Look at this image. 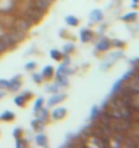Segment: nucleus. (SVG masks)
<instances>
[{"label": "nucleus", "instance_id": "25", "mask_svg": "<svg viewBox=\"0 0 139 148\" xmlns=\"http://www.w3.org/2000/svg\"><path fill=\"white\" fill-rule=\"evenodd\" d=\"M111 46H115V47H124V42L119 40V39H115L111 42Z\"/></svg>", "mask_w": 139, "mask_h": 148}, {"label": "nucleus", "instance_id": "11", "mask_svg": "<svg viewBox=\"0 0 139 148\" xmlns=\"http://www.w3.org/2000/svg\"><path fill=\"white\" fill-rule=\"evenodd\" d=\"M35 113H37V119H38V120H41L42 123H47V120H49V116H50V114H49V112H47L46 108H43V106H42L38 112H35Z\"/></svg>", "mask_w": 139, "mask_h": 148}, {"label": "nucleus", "instance_id": "18", "mask_svg": "<svg viewBox=\"0 0 139 148\" xmlns=\"http://www.w3.org/2000/svg\"><path fill=\"white\" fill-rule=\"evenodd\" d=\"M99 112H100V108H99L97 105H93L92 109H91V117H89L92 123H93V121H96L97 116H99Z\"/></svg>", "mask_w": 139, "mask_h": 148}, {"label": "nucleus", "instance_id": "5", "mask_svg": "<svg viewBox=\"0 0 139 148\" xmlns=\"http://www.w3.org/2000/svg\"><path fill=\"white\" fill-rule=\"evenodd\" d=\"M96 121H99V123H101V124H111V121H112V117L109 116V113L107 112V110H100L99 112V116H97Z\"/></svg>", "mask_w": 139, "mask_h": 148}, {"label": "nucleus", "instance_id": "28", "mask_svg": "<svg viewBox=\"0 0 139 148\" xmlns=\"http://www.w3.org/2000/svg\"><path fill=\"white\" fill-rule=\"evenodd\" d=\"M58 88H59V86H58L57 84H54V85L47 86V90H49V92H51V93H55V92L58 90Z\"/></svg>", "mask_w": 139, "mask_h": 148}, {"label": "nucleus", "instance_id": "7", "mask_svg": "<svg viewBox=\"0 0 139 148\" xmlns=\"http://www.w3.org/2000/svg\"><path fill=\"white\" fill-rule=\"evenodd\" d=\"M51 119L53 120H61V119H64V117L66 116V109L65 108H62V106H59V108H55L53 112H51Z\"/></svg>", "mask_w": 139, "mask_h": 148}, {"label": "nucleus", "instance_id": "6", "mask_svg": "<svg viewBox=\"0 0 139 148\" xmlns=\"http://www.w3.org/2000/svg\"><path fill=\"white\" fill-rule=\"evenodd\" d=\"M65 94L64 93H54L53 96H51L50 98H49V101H47V106H53V105H57L58 102H61L62 100H65Z\"/></svg>", "mask_w": 139, "mask_h": 148}, {"label": "nucleus", "instance_id": "20", "mask_svg": "<svg viewBox=\"0 0 139 148\" xmlns=\"http://www.w3.org/2000/svg\"><path fill=\"white\" fill-rule=\"evenodd\" d=\"M65 22L69 24V26H77V24H78V19L76 18V16H73V15H68V16H66Z\"/></svg>", "mask_w": 139, "mask_h": 148}, {"label": "nucleus", "instance_id": "9", "mask_svg": "<svg viewBox=\"0 0 139 148\" xmlns=\"http://www.w3.org/2000/svg\"><path fill=\"white\" fill-rule=\"evenodd\" d=\"M19 88H20V77L19 75H16V77H14L12 79L8 81L7 89H10L11 92H16V90H19Z\"/></svg>", "mask_w": 139, "mask_h": 148}, {"label": "nucleus", "instance_id": "15", "mask_svg": "<svg viewBox=\"0 0 139 148\" xmlns=\"http://www.w3.org/2000/svg\"><path fill=\"white\" fill-rule=\"evenodd\" d=\"M54 74V69L53 66H45L42 70V77L43 78H51Z\"/></svg>", "mask_w": 139, "mask_h": 148}, {"label": "nucleus", "instance_id": "24", "mask_svg": "<svg viewBox=\"0 0 139 148\" xmlns=\"http://www.w3.org/2000/svg\"><path fill=\"white\" fill-rule=\"evenodd\" d=\"M27 144H28V141L23 140L22 137H18V139H16V148H24V147H27Z\"/></svg>", "mask_w": 139, "mask_h": 148}, {"label": "nucleus", "instance_id": "30", "mask_svg": "<svg viewBox=\"0 0 139 148\" xmlns=\"http://www.w3.org/2000/svg\"><path fill=\"white\" fill-rule=\"evenodd\" d=\"M22 94H23V96H24L26 98H27V100H28V98L33 97V94H31V92H28V90H26V92H24V93H22Z\"/></svg>", "mask_w": 139, "mask_h": 148}, {"label": "nucleus", "instance_id": "10", "mask_svg": "<svg viewBox=\"0 0 139 148\" xmlns=\"http://www.w3.org/2000/svg\"><path fill=\"white\" fill-rule=\"evenodd\" d=\"M111 47V42L107 38H103L99 40V43L96 45V50L97 51H107Z\"/></svg>", "mask_w": 139, "mask_h": 148}, {"label": "nucleus", "instance_id": "29", "mask_svg": "<svg viewBox=\"0 0 139 148\" xmlns=\"http://www.w3.org/2000/svg\"><path fill=\"white\" fill-rule=\"evenodd\" d=\"M35 66H37V63L35 62H28V63H26V69H27V70H33V69H35Z\"/></svg>", "mask_w": 139, "mask_h": 148}, {"label": "nucleus", "instance_id": "12", "mask_svg": "<svg viewBox=\"0 0 139 148\" xmlns=\"http://www.w3.org/2000/svg\"><path fill=\"white\" fill-rule=\"evenodd\" d=\"M89 19H91V22H101L103 20V12L100 10H93L89 14Z\"/></svg>", "mask_w": 139, "mask_h": 148}, {"label": "nucleus", "instance_id": "26", "mask_svg": "<svg viewBox=\"0 0 139 148\" xmlns=\"http://www.w3.org/2000/svg\"><path fill=\"white\" fill-rule=\"evenodd\" d=\"M33 78H34V81L37 82V84H41V81L43 79L42 74H38V73H34V74H33Z\"/></svg>", "mask_w": 139, "mask_h": 148}, {"label": "nucleus", "instance_id": "19", "mask_svg": "<svg viewBox=\"0 0 139 148\" xmlns=\"http://www.w3.org/2000/svg\"><path fill=\"white\" fill-rule=\"evenodd\" d=\"M136 18H138L136 12H128V14L122 16V20H124V22H134Z\"/></svg>", "mask_w": 139, "mask_h": 148}, {"label": "nucleus", "instance_id": "21", "mask_svg": "<svg viewBox=\"0 0 139 148\" xmlns=\"http://www.w3.org/2000/svg\"><path fill=\"white\" fill-rule=\"evenodd\" d=\"M73 50H74V45H73V43H66L65 46H64V49H62V51H64V54H65V55H69Z\"/></svg>", "mask_w": 139, "mask_h": 148}, {"label": "nucleus", "instance_id": "8", "mask_svg": "<svg viewBox=\"0 0 139 148\" xmlns=\"http://www.w3.org/2000/svg\"><path fill=\"white\" fill-rule=\"evenodd\" d=\"M80 39H81V42H91L93 39V32L89 30V28H82L81 31H80Z\"/></svg>", "mask_w": 139, "mask_h": 148}, {"label": "nucleus", "instance_id": "1", "mask_svg": "<svg viewBox=\"0 0 139 148\" xmlns=\"http://www.w3.org/2000/svg\"><path fill=\"white\" fill-rule=\"evenodd\" d=\"M20 15L24 16L26 19H28L33 24H35V23H39V22L42 20L45 12H43L42 10H39V8L34 7V5H31V7H28L27 10H24Z\"/></svg>", "mask_w": 139, "mask_h": 148}, {"label": "nucleus", "instance_id": "32", "mask_svg": "<svg viewBox=\"0 0 139 148\" xmlns=\"http://www.w3.org/2000/svg\"><path fill=\"white\" fill-rule=\"evenodd\" d=\"M139 0H132V3H138Z\"/></svg>", "mask_w": 139, "mask_h": 148}, {"label": "nucleus", "instance_id": "22", "mask_svg": "<svg viewBox=\"0 0 139 148\" xmlns=\"http://www.w3.org/2000/svg\"><path fill=\"white\" fill-rule=\"evenodd\" d=\"M50 57L55 61H61L62 59V51H58V50H51L50 51Z\"/></svg>", "mask_w": 139, "mask_h": 148}, {"label": "nucleus", "instance_id": "13", "mask_svg": "<svg viewBox=\"0 0 139 148\" xmlns=\"http://www.w3.org/2000/svg\"><path fill=\"white\" fill-rule=\"evenodd\" d=\"M35 143L39 147H47V137L43 133H39V135L35 136Z\"/></svg>", "mask_w": 139, "mask_h": 148}, {"label": "nucleus", "instance_id": "23", "mask_svg": "<svg viewBox=\"0 0 139 148\" xmlns=\"http://www.w3.org/2000/svg\"><path fill=\"white\" fill-rule=\"evenodd\" d=\"M43 102H45L43 97L37 98V101H35V104H34V112H38V110L42 108V106H43Z\"/></svg>", "mask_w": 139, "mask_h": 148}, {"label": "nucleus", "instance_id": "3", "mask_svg": "<svg viewBox=\"0 0 139 148\" xmlns=\"http://www.w3.org/2000/svg\"><path fill=\"white\" fill-rule=\"evenodd\" d=\"M31 26H33V23H31L30 20L20 15L19 18H15L12 28H16V30H19V31H22V32H27L31 28Z\"/></svg>", "mask_w": 139, "mask_h": 148}, {"label": "nucleus", "instance_id": "16", "mask_svg": "<svg viewBox=\"0 0 139 148\" xmlns=\"http://www.w3.org/2000/svg\"><path fill=\"white\" fill-rule=\"evenodd\" d=\"M31 125H33V128H34L35 131H38V132H42V129H43V125H45V123H42V121L38 120V119H35V120L31 121Z\"/></svg>", "mask_w": 139, "mask_h": 148}, {"label": "nucleus", "instance_id": "14", "mask_svg": "<svg viewBox=\"0 0 139 148\" xmlns=\"http://www.w3.org/2000/svg\"><path fill=\"white\" fill-rule=\"evenodd\" d=\"M15 119V113L11 112V110H6L0 114V120L1 121H12Z\"/></svg>", "mask_w": 139, "mask_h": 148}, {"label": "nucleus", "instance_id": "27", "mask_svg": "<svg viewBox=\"0 0 139 148\" xmlns=\"http://www.w3.org/2000/svg\"><path fill=\"white\" fill-rule=\"evenodd\" d=\"M22 132H23V131H22L20 128H15L14 129V132H12V135H14L15 139H18V137H22Z\"/></svg>", "mask_w": 139, "mask_h": 148}, {"label": "nucleus", "instance_id": "4", "mask_svg": "<svg viewBox=\"0 0 139 148\" xmlns=\"http://www.w3.org/2000/svg\"><path fill=\"white\" fill-rule=\"evenodd\" d=\"M51 3H53V0H33L34 7L42 10L43 12H46L47 10H49V7L51 5Z\"/></svg>", "mask_w": 139, "mask_h": 148}, {"label": "nucleus", "instance_id": "31", "mask_svg": "<svg viewBox=\"0 0 139 148\" xmlns=\"http://www.w3.org/2000/svg\"><path fill=\"white\" fill-rule=\"evenodd\" d=\"M3 96H4V92H0V98L3 97Z\"/></svg>", "mask_w": 139, "mask_h": 148}, {"label": "nucleus", "instance_id": "17", "mask_svg": "<svg viewBox=\"0 0 139 148\" xmlns=\"http://www.w3.org/2000/svg\"><path fill=\"white\" fill-rule=\"evenodd\" d=\"M14 101H15V104L18 106H24L26 102H27V98L24 97L23 94H19V96H16V97L14 98Z\"/></svg>", "mask_w": 139, "mask_h": 148}, {"label": "nucleus", "instance_id": "2", "mask_svg": "<svg viewBox=\"0 0 139 148\" xmlns=\"http://www.w3.org/2000/svg\"><path fill=\"white\" fill-rule=\"evenodd\" d=\"M109 127H111V129L113 132L126 133L127 135L130 132V129H131V121L124 120V119H112Z\"/></svg>", "mask_w": 139, "mask_h": 148}]
</instances>
